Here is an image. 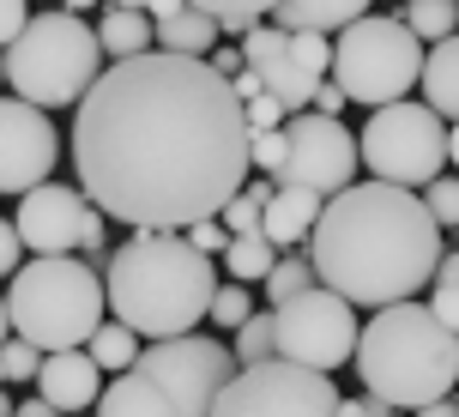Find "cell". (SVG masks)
Segmentation results:
<instances>
[{
	"instance_id": "1",
	"label": "cell",
	"mask_w": 459,
	"mask_h": 417,
	"mask_svg": "<svg viewBox=\"0 0 459 417\" xmlns=\"http://www.w3.org/2000/svg\"><path fill=\"white\" fill-rule=\"evenodd\" d=\"M79 194L134 230H176L218 218L248 182V121L230 79L206 61L139 55L103 67L73 109Z\"/></svg>"
},
{
	"instance_id": "2",
	"label": "cell",
	"mask_w": 459,
	"mask_h": 417,
	"mask_svg": "<svg viewBox=\"0 0 459 417\" xmlns=\"http://www.w3.org/2000/svg\"><path fill=\"white\" fill-rule=\"evenodd\" d=\"M302 255L315 266V284L344 297L351 308H393L436 278L441 224L405 187L351 182L321 206Z\"/></svg>"
},
{
	"instance_id": "3",
	"label": "cell",
	"mask_w": 459,
	"mask_h": 417,
	"mask_svg": "<svg viewBox=\"0 0 459 417\" xmlns=\"http://www.w3.org/2000/svg\"><path fill=\"white\" fill-rule=\"evenodd\" d=\"M103 297L139 345L182 339L206 321L212 297H218V266L194 255L187 236L176 230H134L121 248H109Z\"/></svg>"
},
{
	"instance_id": "4",
	"label": "cell",
	"mask_w": 459,
	"mask_h": 417,
	"mask_svg": "<svg viewBox=\"0 0 459 417\" xmlns=\"http://www.w3.org/2000/svg\"><path fill=\"white\" fill-rule=\"evenodd\" d=\"M357 375L368 399L393 412H423L454 394L459 381V339L429 315V302H393L357 333Z\"/></svg>"
},
{
	"instance_id": "5",
	"label": "cell",
	"mask_w": 459,
	"mask_h": 417,
	"mask_svg": "<svg viewBox=\"0 0 459 417\" xmlns=\"http://www.w3.org/2000/svg\"><path fill=\"white\" fill-rule=\"evenodd\" d=\"M103 278L73 255H24V266L13 273L6 291V321L13 339L48 351H85L97 326H103Z\"/></svg>"
},
{
	"instance_id": "6",
	"label": "cell",
	"mask_w": 459,
	"mask_h": 417,
	"mask_svg": "<svg viewBox=\"0 0 459 417\" xmlns=\"http://www.w3.org/2000/svg\"><path fill=\"white\" fill-rule=\"evenodd\" d=\"M0 67L13 79V97L30 109H79V97L103 79L97 30L79 13H30L24 30L0 48Z\"/></svg>"
},
{
	"instance_id": "7",
	"label": "cell",
	"mask_w": 459,
	"mask_h": 417,
	"mask_svg": "<svg viewBox=\"0 0 459 417\" xmlns=\"http://www.w3.org/2000/svg\"><path fill=\"white\" fill-rule=\"evenodd\" d=\"M326 79L344 91V103H363V109L405 103V91L423 79V43L405 30V19L368 13V19L344 24L339 37H333Z\"/></svg>"
},
{
	"instance_id": "8",
	"label": "cell",
	"mask_w": 459,
	"mask_h": 417,
	"mask_svg": "<svg viewBox=\"0 0 459 417\" xmlns=\"http://www.w3.org/2000/svg\"><path fill=\"white\" fill-rule=\"evenodd\" d=\"M357 163L375 182L417 194V187L436 182L441 163H447V121L429 116L423 103H387L357 134Z\"/></svg>"
},
{
	"instance_id": "9",
	"label": "cell",
	"mask_w": 459,
	"mask_h": 417,
	"mask_svg": "<svg viewBox=\"0 0 459 417\" xmlns=\"http://www.w3.org/2000/svg\"><path fill=\"white\" fill-rule=\"evenodd\" d=\"M357 308L333 291H302V297L278 302L273 308V357L278 363H297V369H315V375H333L357 357Z\"/></svg>"
},
{
	"instance_id": "10",
	"label": "cell",
	"mask_w": 459,
	"mask_h": 417,
	"mask_svg": "<svg viewBox=\"0 0 459 417\" xmlns=\"http://www.w3.org/2000/svg\"><path fill=\"white\" fill-rule=\"evenodd\" d=\"M134 369L176 405V417H212L218 394L230 387V375H236V357H230V345L212 339V333H182V339L145 345Z\"/></svg>"
},
{
	"instance_id": "11",
	"label": "cell",
	"mask_w": 459,
	"mask_h": 417,
	"mask_svg": "<svg viewBox=\"0 0 459 417\" xmlns=\"http://www.w3.org/2000/svg\"><path fill=\"white\" fill-rule=\"evenodd\" d=\"M326 61H333V37H315V30L254 24L242 37V67L260 79V91L273 97L284 116H302L315 103V91L326 85Z\"/></svg>"
},
{
	"instance_id": "12",
	"label": "cell",
	"mask_w": 459,
	"mask_h": 417,
	"mask_svg": "<svg viewBox=\"0 0 459 417\" xmlns=\"http://www.w3.org/2000/svg\"><path fill=\"white\" fill-rule=\"evenodd\" d=\"M339 412V387L333 375L297 369V363H248L230 375V387L218 394L212 417H333Z\"/></svg>"
},
{
	"instance_id": "13",
	"label": "cell",
	"mask_w": 459,
	"mask_h": 417,
	"mask_svg": "<svg viewBox=\"0 0 459 417\" xmlns=\"http://www.w3.org/2000/svg\"><path fill=\"white\" fill-rule=\"evenodd\" d=\"M357 169L363 163H357V139L344 121L315 116V109L284 121V169H278L273 187H302L315 200H333L357 182Z\"/></svg>"
},
{
	"instance_id": "14",
	"label": "cell",
	"mask_w": 459,
	"mask_h": 417,
	"mask_svg": "<svg viewBox=\"0 0 459 417\" xmlns=\"http://www.w3.org/2000/svg\"><path fill=\"white\" fill-rule=\"evenodd\" d=\"M55 169H61L55 121L19 97H0V194H30L55 182Z\"/></svg>"
},
{
	"instance_id": "15",
	"label": "cell",
	"mask_w": 459,
	"mask_h": 417,
	"mask_svg": "<svg viewBox=\"0 0 459 417\" xmlns=\"http://www.w3.org/2000/svg\"><path fill=\"white\" fill-rule=\"evenodd\" d=\"M97 206L67 182H43L19 194V212H13V230L30 255H73V248H85V230H91Z\"/></svg>"
},
{
	"instance_id": "16",
	"label": "cell",
	"mask_w": 459,
	"mask_h": 417,
	"mask_svg": "<svg viewBox=\"0 0 459 417\" xmlns=\"http://www.w3.org/2000/svg\"><path fill=\"white\" fill-rule=\"evenodd\" d=\"M103 394V369L91 363V351H48L43 369H37V399L55 417H79L91 412Z\"/></svg>"
},
{
	"instance_id": "17",
	"label": "cell",
	"mask_w": 459,
	"mask_h": 417,
	"mask_svg": "<svg viewBox=\"0 0 459 417\" xmlns=\"http://www.w3.org/2000/svg\"><path fill=\"white\" fill-rule=\"evenodd\" d=\"M326 200L315 194H302V187H273V200L260 212V236L273 242V248H302L308 230H315V218H321Z\"/></svg>"
},
{
	"instance_id": "18",
	"label": "cell",
	"mask_w": 459,
	"mask_h": 417,
	"mask_svg": "<svg viewBox=\"0 0 459 417\" xmlns=\"http://www.w3.org/2000/svg\"><path fill=\"white\" fill-rule=\"evenodd\" d=\"M368 6H375V0H278L266 24H278V30H315V37H339L344 24L368 19Z\"/></svg>"
},
{
	"instance_id": "19",
	"label": "cell",
	"mask_w": 459,
	"mask_h": 417,
	"mask_svg": "<svg viewBox=\"0 0 459 417\" xmlns=\"http://www.w3.org/2000/svg\"><path fill=\"white\" fill-rule=\"evenodd\" d=\"M423 109L459 127V37H441L429 55H423Z\"/></svg>"
},
{
	"instance_id": "20",
	"label": "cell",
	"mask_w": 459,
	"mask_h": 417,
	"mask_svg": "<svg viewBox=\"0 0 459 417\" xmlns=\"http://www.w3.org/2000/svg\"><path fill=\"white\" fill-rule=\"evenodd\" d=\"M91 417H176V405H169L139 369H127V375H109V387L97 394Z\"/></svg>"
},
{
	"instance_id": "21",
	"label": "cell",
	"mask_w": 459,
	"mask_h": 417,
	"mask_svg": "<svg viewBox=\"0 0 459 417\" xmlns=\"http://www.w3.org/2000/svg\"><path fill=\"white\" fill-rule=\"evenodd\" d=\"M218 24L206 19V13H176V19H163V24H152V43H158V55H182V61H206L212 48H218Z\"/></svg>"
},
{
	"instance_id": "22",
	"label": "cell",
	"mask_w": 459,
	"mask_h": 417,
	"mask_svg": "<svg viewBox=\"0 0 459 417\" xmlns=\"http://www.w3.org/2000/svg\"><path fill=\"white\" fill-rule=\"evenodd\" d=\"M91 30H97V48L109 55V67H115V61H139V55H152V19H145V13H121V6H109Z\"/></svg>"
},
{
	"instance_id": "23",
	"label": "cell",
	"mask_w": 459,
	"mask_h": 417,
	"mask_svg": "<svg viewBox=\"0 0 459 417\" xmlns=\"http://www.w3.org/2000/svg\"><path fill=\"white\" fill-rule=\"evenodd\" d=\"M85 351H91V363H97L103 375H127V369L139 363V351H145V345H139V339H134L121 321H103L91 339H85Z\"/></svg>"
},
{
	"instance_id": "24",
	"label": "cell",
	"mask_w": 459,
	"mask_h": 417,
	"mask_svg": "<svg viewBox=\"0 0 459 417\" xmlns=\"http://www.w3.org/2000/svg\"><path fill=\"white\" fill-rule=\"evenodd\" d=\"M278 255L284 248H273L266 236L254 230V236H230V248H224V273L236 278V284H254V278H266L278 266Z\"/></svg>"
},
{
	"instance_id": "25",
	"label": "cell",
	"mask_w": 459,
	"mask_h": 417,
	"mask_svg": "<svg viewBox=\"0 0 459 417\" xmlns=\"http://www.w3.org/2000/svg\"><path fill=\"white\" fill-rule=\"evenodd\" d=\"M266 200H273V182H266V176H248V182L230 194V206L218 212V224H224L230 236H254V230H260V212H266Z\"/></svg>"
},
{
	"instance_id": "26",
	"label": "cell",
	"mask_w": 459,
	"mask_h": 417,
	"mask_svg": "<svg viewBox=\"0 0 459 417\" xmlns=\"http://www.w3.org/2000/svg\"><path fill=\"white\" fill-rule=\"evenodd\" d=\"M405 30H411L417 43L459 37V0H405Z\"/></svg>"
},
{
	"instance_id": "27",
	"label": "cell",
	"mask_w": 459,
	"mask_h": 417,
	"mask_svg": "<svg viewBox=\"0 0 459 417\" xmlns=\"http://www.w3.org/2000/svg\"><path fill=\"white\" fill-rule=\"evenodd\" d=\"M187 6H194V13H206L218 30H236V37H248L254 24L273 19L278 0H187Z\"/></svg>"
},
{
	"instance_id": "28",
	"label": "cell",
	"mask_w": 459,
	"mask_h": 417,
	"mask_svg": "<svg viewBox=\"0 0 459 417\" xmlns=\"http://www.w3.org/2000/svg\"><path fill=\"white\" fill-rule=\"evenodd\" d=\"M260 284H266V308H278V302L315 291V266H308V255H302V248H284V255H278V266L260 278Z\"/></svg>"
},
{
	"instance_id": "29",
	"label": "cell",
	"mask_w": 459,
	"mask_h": 417,
	"mask_svg": "<svg viewBox=\"0 0 459 417\" xmlns=\"http://www.w3.org/2000/svg\"><path fill=\"white\" fill-rule=\"evenodd\" d=\"M230 357H236V369H248V363H266V357H273V308H254L248 321L236 326Z\"/></svg>"
},
{
	"instance_id": "30",
	"label": "cell",
	"mask_w": 459,
	"mask_h": 417,
	"mask_svg": "<svg viewBox=\"0 0 459 417\" xmlns=\"http://www.w3.org/2000/svg\"><path fill=\"white\" fill-rule=\"evenodd\" d=\"M248 315H254V297H248V284H236V278H230V284H218V297H212L206 321H212V326H230V333H236V326L248 321Z\"/></svg>"
},
{
	"instance_id": "31",
	"label": "cell",
	"mask_w": 459,
	"mask_h": 417,
	"mask_svg": "<svg viewBox=\"0 0 459 417\" xmlns=\"http://www.w3.org/2000/svg\"><path fill=\"white\" fill-rule=\"evenodd\" d=\"M417 200H423V212L436 218L441 230H459V176H436Z\"/></svg>"
},
{
	"instance_id": "32",
	"label": "cell",
	"mask_w": 459,
	"mask_h": 417,
	"mask_svg": "<svg viewBox=\"0 0 459 417\" xmlns=\"http://www.w3.org/2000/svg\"><path fill=\"white\" fill-rule=\"evenodd\" d=\"M248 163L266 176V182H278V169H284V127H273V134H248Z\"/></svg>"
},
{
	"instance_id": "33",
	"label": "cell",
	"mask_w": 459,
	"mask_h": 417,
	"mask_svg": "<svg viewBox=\"0 0 459 417\" xmlns=\"http://www.w3.org/2000/svg\"><path fill=\"white\" fill-rule=\"evenodd\" d=\"M37 369H43V351L24 345V339H6L0 345V375L6 381H37Z\"/></svg>"
},
{
	"instance_id": "34",
	"label": "cell",
	"mask_w": 459,
	"mask_h": 417,
	"mask_svg": "<svg viewBox=\"0 0 459 417\" xmlns=\"http://www.w3.org/2000/svg\"><path fill=\"white\" fill-rule=\"evenodd\" d=\"M187 248H194V255H224V248H230V230H224V224H218V218H200V224H187Z\"/></svg>"
},
{
	"instance_id": "35",
	"label": "cell",
	"mask_w": 459,
	"mask_h": 417,
	"mask_svg": "<svg viewBox=\"0 0 459 417\" xmlns=\"http://www.w3.org/2000/svg\"><path fill=\"white\" fill-rule=\"evenodd\" d=\"M242 121H248V134H273V127H284L290 116H284L273 97L260 91V97H248V103H242Z\"/></svg>"
},
{
	"instance_id": "36",
	"label": "cell",
	"mask_w": 459,
	"mask_h": 417,
	"mask_svg": "<svg viewBox=\"0 0 459 417\" xmlns=\"http://www.w3.org/2000/svg\"><path fill=\"white\" fill-rule=\"evenodd\" d=\"M429 315H436V321L459 339V284H436V297H429Z\"/></svg>"
},
{
	"instance_id": "37",
	"label": "cell",
	"mask_w": 459,
	"mask_h": 417,
	"mask_svg": "<svg viewBox=\"0 0 459 417\" xmlns=\"http://www.w3.org/2000/svg\"><path fill=\"white\" fill-rule=\"evenodd\" d=\"M19 266H24V242L13 230V218H0V278H13Z\"/></svg>"
},
{
	"instance_id": "38",
	"label": "cell",
	"mask_w": 459,
	"mask_h": 417,
	"mask_svg": "<svg viewBox=\"0 0 459 417\" xmlns=\"http://www.w3.org/2000/svg\"><path fill=\"white\" fill-rule=\"evenodd\" d=\"M24 19H30V0H0V48L24 30Z\"/></svg>"
},
{
	"instance_id": "39",
	"label": "cell",
	"mask_w": 459,
	"mask_h": 417,
	"mask_svg": "<svg viewBox=\"0 0 459 417\" xmlns=\"http://www.w3.org/2000/svg\"><path fill=\"white\" fill-rule=\"evenodd\" d=\"M206 67L218 73V79H236V73H242V48H212Z\"/></svg>"
},
{
	"instance_id": "40",
	"label": "cell",
	"mask_w": 459,
	"mask_h": 417,
	"mask_svg": "<svg viewBox=\"0 0 459 417\" xmlns=\"http://www.w3.org/2000/svg\"><path fill=\"white\" fill-rule=\"evenodd\" d=\"M308 109H315V116H333V121H339V109H344V91L333 85V79H326L321 91H315V103H308Z\"/></svg>"
},
{
	"instance_id": "41",
	"label": "cell",
	"mask_w": 459,
	"mask_h": 417,
	"mask_svg": "<svg viewBox=\"0 0 459 417\" xmlns=\"http://www.w3.org/2000/svg\"><path fill=\"white\" fill-rule=\"evenodd\" d=\"M152 13H158V24H163V19H176V13H187V0H145V19H152Z\"/></svg>"
},
{
	"instance_id": "42",
	"label": "cell",
	"mask_w": 459,
	"mask_h": 417,
	"mask_svg": "<svg viewBox=\"0 0 459 417\" xmlns=\"http://www.w3.org/2000/svg\"><path fill=\"white\" fill-rule=\"evenodd\" d=\"M436 284H459V255H441V266H436Z\"/></svg>"
},
{
	"instance_id": "43",
	"label": "cell",
	"mask_w": 459,
	"mask_h": 417,
	"mask_svg": "<svg viewBox=\"0 0 459 417\" xmlns=\"http://www.w3.org/2000/svg\"><path fill=\"white\" fill-rule=\"evenodd\" d=\"M13 417H55V412H48L43 399H19V405H13Z\"/></svg>"
},
{
	"instance_id": "44",
	"label": "cell",
	"mask_w": 459,
	"mask_h": 417,
	"mask_svg": "<svg viewBox=\"0 0 459 417\" xmlns=\"http://www.w3.org/2000/svg\"><path fill=\"white\" fill-rule=\"evenodd\" d=\"M333 417H368V399H339V412Z\"/></svg>"
},
{
	"instance_id": "45",
	"label": "cell",
	"mask_w": 459,
	"mask_h": 417,
	"mask_svg": "<svg viewBox=\"0 0 459 417\" xmlns=\"http://www.w3.org/2000/svg\"><path fill=\"white\" fill-rule=\"evenodd\" d=\"M417 417H459V405H454V399H436V405H423Z\"/></svg>"
},
{
	"instance_id": "46",
	"label": "cell",
	"mask_w": 459,
	"mask_h": 417,
	"mask_svg": "<svg viewBox=\"0 0 459 417\" xmlns=\"http://www.w3.org/2000/svg\"><path fill=\"white\" fill-rule=\"evenodd\" d=\"M447 163L459 169V127H447Z\"/></svg>"
},
{
	"instance_id": "47",
	"label": "cell",
	"mask_w": 459,
	"mask_h": 417,
	"mask_svg": "<svg viewBox=\"0 0 459 417\" xmlns=\"http://www.w3.org/2000/svg\"><path fill=\"white\" fill-rule=\"evenodd\" d=\"M97 0H61V13H91Z\"/></svg>"
},
{
	"instance_id": "48",
	"label": "cell",
	"mask_w": 459,
	"mask_h": 417,
	"mask_svg": "<svg viewBox=\"0 0 459 417\" xmlns=\"http://www.w3.org/2000/svg\"><path fill=\"white\" fill-rule=\"evenodd\" d=\"M13 339V321H6V297H0V345Z\"/></svg>"
},
{
	"instance_id": "49",
	"label": "cell",
	"mask_w": 459,
	"mask_h": 417,
	"mask_svg": "<svg viewBox=\"0 0 459 417\" xmlns=\"http://www.w3.org/2000/svg\"><path fill=\"white\" fill-rule=\"evenodd\" d=\"M109 6H121V13H145V0H109Z\"/></svg>"
},
{
	"instance_id": "50",
	"label": "cell",
	"mask_w": 459,
	"mask_h": 417,
	"mask_svg": "<svg viewBox=\"0 0 459 417\" xmlns=\"http://www.w3.org/2000/svg\"><path fill=\"white\" fill-rule=\"evenodd\" d=\"M0 417H13V399H6V394H0Z\"/></svg>"
},
{
	"instance_id": "51",
	"label": "cell",
	"mask_w": 459,
	"mask_h": 417,
	"mask_svg": "<svg viewBox=\"0 0 459 417\" xmlns=\"http://www.w3.org/2000/svg\"><path fill=\"white\" fill-rule=\"evenodd\" d=\"M0 79H6V67H0Z\"/></svg>"
},
{
	"instance_id": "52",
	"label": "cell",
	"mask_w": 459,
	"mask_h": 417,
	"mask_svg": "<svg viewBox=\"0 0 459 417\" xmlns=\"http://www.w3.org/2000/svg\"><path fill=\"white\" fill-rule=\"evenodd\" d=\"M79 417H85V412H79Z\"/></svg>"
}]
</instances>
